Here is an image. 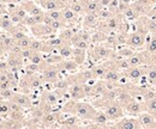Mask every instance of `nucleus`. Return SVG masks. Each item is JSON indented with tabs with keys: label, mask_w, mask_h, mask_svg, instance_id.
<instances>
[{
	"label": "nucleus",
	"mask_w": 156,
	"mask_h": 129,
	"mask_svg": "<svg viewBox=\"0 0 156 129\" xmlns=\"http://www.w3.org/2000/svg\"><path fill=\"white\" fill-rule=\"evenodd\" d=\"M102 109L106 112V115L108 116L109 121H118L119 118L124 117V115H125L124 108L118 103L117 100H112V102L107 103Z\"/></svg>",
	"instance_id": "1"
},
{
	"label": "nucleus",
	"mask_w": 156,
	"mask_h": 129,
	"mask_svg": "<svg viewBox=\"0 0 156 129\" xmlns=\"http://www.w3.org/2000/svg\"><path fill=\"white\" fill-rule=\"evenodd\" d=\"M42 79L46 84H53L55 83L58 79H60V71L57 67V65H44L43 70H42Z\"/></svg>",
	"instance_id": "2"
},
{
	"label": "nucleus",
	"mask_w": 156,
	"mask_h": 129,
	"mask_svg": "<svg viewBox=\"0 0 156 129\" xmlns=\"http://www.w3.org/2000/svg\"><path fill=\"white\" fill-rule=\"evenodd\" d=\"M112 127L119 129H139L142 128V124L138 120V117L131 116V117H121L119 118Z\"/></svg>",
	"instance_id": "3"
},
{
	"label": "nucleus",
	"mask_w": 156,
	"mask_h": 129,
	"mask_svg": "<svg viewBox=\"0 0 156 129\" xmlns=\"http://www.w3.org/2000/svg\"><path fill=\"white\" fill-rule=\"evenodd\" d=\"M30 31L33 32V35L37 38H44V37H52L54 36V34L57 32L51 25L44 24V23H40L35 24L34 26L30 28Z\"/></svg>",
	"instance_id": "4"
},
{
	"label": "nucleus",
	"mask_w": 156,
	"mask_h": 129,
	"mask_svg": "<svg viewBox=\"0 0 156 129\" xmlns=\"http://www.w3.org/2000/svg\"><path fill=\"white\" fill-rule=\"evenodd\" d=\"M113 52L111 48L106 47V46H102V44H98L93 48L90 56L94 61H100V60H106V59H111L113 57Z\"/></svg>",
	"instance_id": "5"
},
{
	"label": "nucleus",
	"mask_w": 156,
	"mask_h": 129,
	"mask_svg": "<svg viewBox=\"0 0 156 129\" xmlns=\"http://www.w3.org/2000/svg\"><path fill=\"white\" fill-rule=\"evenodd\" d=\"M124 110H125V114L130 115V116H135V117H138L143 111H145V108H144V103L138 100L136 98H133L132 100H130L126 105L122 107Z\"/></svg>",
	"instance_id": "6"
},
{
	"label": "nucleus",
	"mask_w": 156,
	"mask_h": 129,
	"mask_svg": "<svg viewBox=\"0 0 156 129\" xmlns=\"http://www.w3.org/2000/svg\"><path fill=\"white\" fill-rule=\"evenodd\" d=\"M67 91H69L70 99H73V100H82V99L88 97L87 93H85L83 84H80V83H72L69 86Z\"/></svg>",
	"instance_id": "7"
},
{
	"label": "nucleus",
	"mask_w": 156,
	"mask_h": 129,
	"mask_svg": "<svg viewBox=\"0 0 156 129\" xmlns=\"http://www.w3.org/2000/svg\"><path fill=\"white\" fill-rule=\"evenodd\" d=\"M145 66H130L124 71V74L131 80V83L138 81L145 74Z\"/></svg>",
	"instance_id": "8"
},
{
	"label": "nucleus",
	"mask_w": 156,
	"mask_h": 129,
	"mask_svg": "<svg viewBox=\"0 0 156 129\" xmlns=\"http://www.w3.org/2000/svg\"><path fill=\"white\" fill-rule=\"evenodd\" d=\"M151 1L150 0H135L131 6L133 7V10L138 13V16H145L149 13V11L151 10Z\"/></svg>",
	"instance_id": "9"
},
{
	"label": "nucleus",
	"mask_w": 156,
	"mask_h": 129,
	"mask_svg": "<svg viewBox=\"0 0 156 129\" xmlns=\"http://www.w3.org/2000/svg\"><path fill=\"white\" fill-rule=\"evenodd\" d=\"M10 100H13L16 103H18L22 108L24 109H33L34 104H33V100L27 94V93L23 92H13V96Z\"/></svg>",
	"instance_id": "10"
},
{
	"label": "nucleus",
	"mask_w": 156,
	"mask_h": 129,
	"mask_svg": "<svg viewBox=\"0 0 156 129\" xmlns=\"http://www.w3.org/2000/svg\"><path fill=\"white\" fill-rule=\"evenodd\" d=\"M138 120H139L142 127H144V128H149V129L156 128V117L153 114H150L149 111H143L138 116Z\"/></svg>",
	"instance_id": "11"
},
{
	"label": "nucleus",
	"mask_w": 156,
	"mask_h": 129,
	"mask_svg": "<svg viewBox=\"0 0 156 129\" xmlns=\"http://www.w3.org/2000/svg\"><path fill=\"white\" fill-rule=\"evenodd\" d=\"M20 5L28 12V15H31V16H37L40 13L44 12V10L41 7V5H37L34 0H24Z\"/></svg>",
	"instance_id": "12"
},
{
	"label": "nucleus",
	"mask_w": 156,
	"mask_h": 129,
	"mask_svg": "<svg viewBox=\"0 0 156 129\" xmlns=\"http://www.w3.org/2000/svg\"><path fill=\"white\" fill-rule=\"evenodd\" d=\"M57 67L59 68L60 72H75L77 71L79 65L72 59V60H69V59H64L62 61H60L59 63H57Z\"/></svg>",
	"instance_id": "13"
},
{
	"label": "nucleus",
	"mask_w": 156,
	"mask_h": 129,
	"mask_svg": "<svg viewBox=\"0 0 156 129\" xmlns=\"http://www.w3.org/2000/svg\"><path fill=\"white\" fill-rule=\"evenodd\" d=\"M41 7L44 11H53V10H61L66 7L61 0H41L39 1Z\"/></svg>",
	"instance_id": "14"
},
{
	"label": "nucleus",
	"mask_w": 156,
	"mask_h": 129,
	"mask_svg": "<svg viewBox=\"0 0 156 129\" xmlns=\"http://www.w3.org/2000/svg\"><path fill=\"white\" fill-rule=\"evenodd\" d=\"M15 25L16 24L12 22V19L10 17V13H5V15L0 16V30L9 34L15 28Z\"/></svg>",
	"instance_id": "15"
},
{
	"label": "nucleus",
	"mask_w": 156,
	"mask_h": 129,
	"mask_svg": "<svg viewBox=\"0 0 156 129\" xmlns=\"http://www.w3.org/2000/svg\"><path fill=\"white\" fill-rule=\"evenodd\" d=\"M111 68V63H98L95 65L94 67H91V72L95 79H103L105 74L107 73V71Z\"/></svg>",
	"instance_id": "16"
},
{
	"label": "nucleus",
	"mask_w": 156,
	"mask_h": 129,
	"mask_svg": "<svg viewBox=\"0 0 156 129\" xmlns=\"http://www.w3.org/2000/svg\"><path fill=\"white\" fill-rule=\"evenodd\" d=\"M145 75L148 78L149 85L156 87V65H154V63H148L145 66Z\"/></svg>",
	"instance_id": "17"
},
{
	"label": "nucleus",
	"mask_w": 156,
	"mask_h": 129,
	"mask_svg": "<svg viewBox=\"0 0 156 129\" xmlns=\"http://www.w3.org/2000/svg\"><path fill=\"white\" fill-rule=\"evenodd\" d=\"M139 19L143 22V24L145 25L149 34H155L156 35V18H151L148 16H140Z\"/></svg>",
	"instance_id": "18"
},
{
	"label": "nucleus",
	"mask_w": 156,
	"mask_h": 129,
	"mask_svg": "<svg viewBox=\"0 0 156 129\" xmlns=\"http://www.w3.org/2000/svg\"><path fill=\"white\" fill-rule=\"evenodd\" d=\"M98 13H84V18H83V25L89 29L95 26V24H98Z\"/></svg>",
	"instance_id": "19"
},
{
	"label": "nucleus",
	"mask_w": 156,
	"mask_h": 129,
	"mask_svg": "<svg viewBox=\"0 0 156 129\" xmlns=\"http://www.w3.org/2000/svg\"><path fill=\"white\" fill-rule=\"evenodd\" d=\"M76 31L72 29V28H69V26H65L60 30V32L58 34V36L66 43H70V41L72 39V37L75 36Z\"/></svg>",
	"instance_id": "20"
},
{
	"label": "nucleus",
	"mask_w": 156,
	"mask_h": 129,
	"mask_svg": "<svg viewBox=\"0 0 156 129\" xmlns=\"http://www.w3.org/2000/svg\"><path fill=\"white\" fill-rule=\"evenodd\" d=\"M85 56H87V49H82V48H75L73 47V54L72 59L77 62L78 65H83L85 61Z\"/></svg>",
	"instance_id": "21"
},
{
	"label": "nucleus",
	"mask_w": 156,
	"mask_h": 129,
	"mask_svg": "<svg viewBox=\"0 0 156 129\" xmlns=\"http://www.w3.org/2000/svg\"><path fill=\"white\" fill-rule=\"evenodd\" d=\"M58 53L60 56H62V59H70L73 54V47L71 43H64L58 49Z\"/></svg>",
	"instance_id": "22"
},
{
	"label": "nucleus",
	"mask_w": 156,
	"mask_h": 129,
	"mask_svg": "<svg viewBox=\"0 0 156 129\" xmlns=\"http://www.w3.org/2000/svg\"><path fill=\"white\" fill-rule=\"evenodd\" d=\"M108 121H109V118H108V116L106 115V112H105V111L98 110L96 114H95V116H94V120H93L91 122H94L96 126H105V124H107Z\"/></svg>",
	"instance_id": "23"
},
{
	"label": "nucleus",
	"mask_w": 156,
	"mask_h": 129,
	"mask_svg": "<svg viewBox=\"0 0 156 129\" xmlns=\"http://www.w3.org/2000/svg\"><path fill=\"white\" fill-rule=\"evenodd\" d=\"M145 50H147L151 56L156 55V35L155 34H151L150 38L147 39V43H145Z\"/></svg>",
	"instance_id": "24"
},
{
	"label": "nucleus",
	"mask_w": 156,
	"mask_h": 129,
	"mask_svg": "<svg viewBox=\"0 0 156 129\" xmlns=\"http://www.w3.org/2000/svg\"><path fill=\"white\" fill-rule=\"evenodd\" d=\"M61 11H62V16H64V19H65L66 23H71V22H75L77 19L78 15L73 10H71L69 6L61 8Z\"/></svg>",
	"instance_id": "25"
},
{
	"label": "nucleus",
	"mask_w": 156,
	"mask_h": 129,
	"mask_svg": "<svg viewBox=\"0 0 156 129\" xmlns=\"http://www.w3.org/2000/svg\"><path fill=\"white\" fill-rule=\"evenodd\" d=\"M122 17L126 19V20H129V22H133V20H137V19L139 18L138 13L133 10V7L131 5L122 12Z\"/></svg>",
	"instance_id": "26"
},
{
	"label": "nucleus",
	"mask_w": 156,
	"mask_h": 129,
	"mask_svg": "<svg viewBox=\"0 0 156 129\" xmlns=\"http://www.w3.org/2000/svg\"><path fill=\"white\" fill-rule=\"evenodd\" d=\"M44 41L40 39V38H33L31 41V44H30V49L34 50V52H40V53H43V49H44Z\"/></svg>",
	"instance_id": "27"
},
{
	"label": "nucleus",
	"mask_w": 156,
	"mask_h": 129,
	"mask_svg": "<svg viewBox=\"0 0 156 129\" xmlns=\"http://www.w3.org/2000/svg\"><path fill=\"white\" fill-rule=\"evenodd\" d=\"M28 61L31 62V63L42 65V63L44 62V57H43V55H42L40 52H33L31 55H30V57L28 59Z\"/></svg>",
	"instance_id": "28"
},
{
	"label": "nucleus",
	"mask_w": 156,
	"mask_h": 129,
	"mask_svg": "<svg viewBox=\"0 0 156 129\" xmlns=\"http://www.w3.org/2000/svg\"><path fill=\"white\" fill-rule=\"evenodd\" d=\"M144 103V108L145 111H149L150 114H153L156 117V97L150 99V100H147V102H143Z\"/></svg>",
	"instance_id": "29"
},
{
	"label": "nucleus",
	"mask_w": 156,
	"mask_h": 129,
	"mask_svg": "<svg viewBox=\"0 0 156 129\" xmlns=\"http://www.w3.org/2000/svg\"><path fill=\"white\" fill-rule=\"evenodd\" d=\"M31 41H33V38H30L29 36H25L23 37L22 39H20V41H17L16 43L20 46V49H28V48H30Z\"/></svg>",
	"instance_id": "30"
},
{
	"label": "nucleus",
	"mask_w": 156,
	"mask_h": 129,
	"mask_svg": "<svg viewBox=\"0 0 156 129\" xmlns=\"http://www.w3.org/2000/svg\"><path fill=\"white\" fill-rule=\"evenodd\" d=\"M47 13L51 16V18L53 20H61V22H65L64 16H62V11L61 10H53V11H47ZM66 23V22H65Z\"/></svg>",
	"instance_id": "31"
},
{
	"label": "nucleus",
	"mask_w": 156,
	"mask_h": 129,
	"mask_svg": "<svg viewBox=\"0 0 156 129\" xmlns=\"http://www.w3.org/2000/svg\"><path fill=\"white\" fill-rule=\"evenodd\" d=\"M119 4H120V0H112L111 4L108 5V8H109V11H111L113 15H118Z\"/></svg>",
	"instance_id": "32"
},
{
	"label": "nucleus",
	"mask_w": 156,
	"mask_h": 129,
	"mask_svg": "<svg viewBox=\"0 0 156 129\" xmlns=\"http://www.w3.org/2000/svg\"><path fill=\"white\" fill-rule=\"evenodd\" d=\"M98 4H100L101 7H108V5L111 4L112 0H98Z\"/></svg>",
	"instance_id": "33"
},
{
	"label": "nucleus",
	"mask_w": 156,
	"mask_h": 129,
	"mask_svg": "<svg viewBox=\"0 0 156 129\" xmlns=\"http://www.w3.org/2000/svg\"><path fill=\"white\" fill-rule=\"evenodd\" d=\"M121 2H125V4H132L135 0H120Z\"/></svg>",
	"instance_id": "34"
},
{
	"label": "nucleus",
	"mask_w": 156,
	"mask_h": 129,
	"mask_svg": "<svg viewBox=\"0 0 156 129\" xmlns=\"http://www.w3.org/2000/svg\"><path fill=\"white\" fill-rule=\"evenodd\" d=\"M150 63H154V65H156V55L151 56V61H150Z\"/></svg>",
	"instance_id": "35"
},
{
	"label": "nucleus",
	"mask_w": 156,
	"mask_h": 129,
	"mask_svg": "<svg viewBox=\"0 0 156 129\" xmlns=\"http://www.w3.org/2000/svg\"><path fill=\"white\" fill-rule=\"evenodd\" d=\"M4 120H5V116H2V115H0V126L2 124V122H4Z\"/></svg>",
	"instance_id": "36"
},
{
	"label": "nucleus",
	"mask_w": 156,
	"mask_h": 129,
	"mask_svg": "<svg viewBox=\"0 0 156 129\" xmlns=\"http://www.w3.org/2000/svg\"><path fill=\"white\" fill-rule=\"evenodd\" d=\"M150 1H151L153 5H156V0H150Z\"/></svg>",
	"instance_id": "37"
},
{
	"label": "nucleus",
	"mask_w": 156,
	"mask_h": 129,
	"mask_svg": "<svg viewBox=\"0 0 156 129\" xmlns=\"http://www.w3.org/2000/svg\"><path fill=\"white\" fill-rule=\"evenodd\" d=\"M39 1H41V0H39Z\"/></svg>",
	"instance_id": "38"
}]
</instances>
